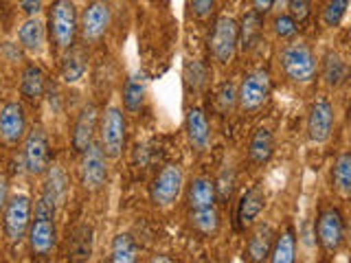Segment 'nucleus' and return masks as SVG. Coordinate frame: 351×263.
I'll use <instances>...</instances> for the list:
<instances>
[{"label":"nucleus","instance_id":"obj_21","mask_svg":"<svg viewBox=\"0 0 351 263\" xmlns=\"http://www.w3.org/2000/svg\"><path fill=\"white\" fill-rule=\"evenodd\" d=\"M44 90H47V77H44V71L36 64H29L25 68V73H22V79H20L22 97L31 103H38L44 97Z\"/></svg>","mask_w":351,"mask_h":263},{"label":"nucleus","instance_id":"obj_25","mask_svg":"<svg viewBox=\"0 0 351 263\" xmlns=\"http://www.w3.org/2000/svg\"><path fill=\"white\" fill-rule=\"evenodd\" d=\"M296 259V235L292 226H285L281 233L274 237V244L270 250L272 263H292Z\"/></svg>","mask_w":351,"mask_h":263},{"label":"nucleus","instance_id":"obj_5","mask_svg":"<svg viewBox=\"0 0 351 263\" xmlns=\"http://www.w3.org/2000/svg\"><path fill=\"white\" fill-rule=\"evenodd\" d=\"M31 197L27 193H16L9 197L3 211V230L9 244H20L27 237L31 226Z\"/></svg>","mask_w":351,"mask_h":263},{"label":"nucleus","instance_id":"obj_29","mask_svg":"<svg viewBox=\"0 0 351 263\" xmlns=\"http://www.w3.org/2000/svg\"><path fill=\"white\" fill-rule=\"evenodd\" d=\"M138 259V246L136 239L130 233H119L112 239V248H110V261L114 263H132Z\"/></svg>","mask_w":351,"mask_h":263},{"label":"nucleus","instance_id":"obj_42","mask_svg":"<svg viewBox=\"0 0 351 263\" xmlns=\"http://www.w3.org/2000/svg\"><path fill=\"white\" fill-rule=\"evenodd\" d=\"M20 5L29 16H38L42 9V0H20Z\"/></svg>","mask_w":351,"mask_h":263},{"label":"nucleus","instance_id":"obj_34","mask_svg":"<svg viewBox=\"0 0 351 263\" xmlns=\"http://www.w3.org/2000/svg\"><path fill=\"white\" fill-rule=\"evenodd\" d=\"M347 9H349V0H327V5L323 9V25L329 29H336L340 22L345 20L347 16Z\"/></svg>","mask_w":351,"mask_h":263},{"label":"nucleus","instance_id":"obj_35","mask_svg":"<svg viewBox=\"0 0 351 263\" xmlns=\"http://www.w3.org/2000/svg\"><path fill=\"white\" fill-rule=\"evenodd\" d=\"M272 29H274V36L277 38L290 40L296 36V31H299V22H296L290 14H281L272 20Z\"/></svg>","mask_w":351,"mask_h":263},{"label":"nucleus","instance_id":"obj_4","mask_svg":"<svg viewBox=\"0 0 351 263\" xmlns=\"http://www.w3.org/2000/svg\"><path fill=\"white\" fill-rule=\"evenodd\" d=\"M237 49H239L237 22L230 16H219L213 25L211 36H208V51H211V58L219 66H226L233 62Z\"/></svg>","mask_w":351,"mask_h":263},{"label":"nucleus","instance_id":"obj_16","mask_svg":"<svg viewBox=\"0 0 351 263\" xmlns=\"http://www.w3.org/2000/svg\"><path fill=\"white\" fill-rule=\"evenodd\" d=\"M263 208H266V193H263L261 186H252V189H248L241 195V200L237 204V228L246 230L250 226H255L259 215L263 213Z\"/></svg>","mask_w":351,"mask_h":263},{"label":"nucleus","instance_id":"obj_41","mask_svg":"<svg viewBox=\"0 0 351 263\" xmlns=\"http://www.w3.org/2000/svg\"><path fill=\"white\" fill-rule=\"evenodd\" d=\"M9 182L5 175H0V211H5V206L9 202Z\"/></svg>","mask_w":351,"mask_h":263},{"label":"nucleus","instance_id":"obj_10","mask_svg":"<svg viewBox=\"0 0 351 263\" xmlns=\"http://www.w3.org/2000/svg\"><path fill=\"white\" fill-rule=\"evenodd\" d=\"M316 239L325 252H336L345 241V219L336 206L323 208L316 217Z\"/></svg>","mask_w":351,"mask_h":263},{"label":"nucleus","instance_id":"obj_28","mask_svg":"<svg viewBox=\"0 0 351 263\" xmlns=\"http://www.w3.org/2000/svg\"><path fill=\"white\" fill-rule=\"evenodd\" d=\"M90 252H93V228L88 224H82L75 228V233L71 237L69 257L73 261H84L90 259Z\"/></svg>","mask_w":351,"mask_h":263},{"label":"nucleus","instance_id":"obj_20","mask_svg":"<svg viewBox=\"0 0 351 263\" xmlns=\"http://www.w3.org/2000/svg\"><path fill=\"white\" fill-rule=\"evenodd\" d=\"M20 47L31 55H40L44 51V25L38 16H29L18 31Z\"/></svg>","mask_w":351,"mask_h":263},{"label":"nucleus","instance_id":"obj_40","mask_svg":"<svg viewBox=\"0 0 351 263\" xmlns=\"http://www.w3.org/2000/svg\"><path fill=\"white\" fill-rule=\"evenodd\" d=\"M274 3H277V0H252V11H257L259 16H266L274 7Z\"/></svg>","mask_w":351,"mask_h":263},{"label":"nucleus","instance_id":"obj_11","mask_svg":"<svg viewBox=\"0 0 351 263\" xmlns=\"http://www.w3.org/2000/svg\"><path fill=\"white\" fill-rule=\"evenodd\" d=\"M334 105L327 101V99H316L310 105V112H307V138H310L314 145H323L329 138H332L334 132Z\"/></svg>","mask_w":351,"mask_h":263},{"label":"nucleus","instance_id":"obj_9","mask_svg":"<svg viewBox=\"0 0 351 263\" xmlns=\"http://www.w3.org/2000/svg\"><path fill=\"white\" fill-rule=\"evenodd\" d=\"M22 158H25V167L31 175H42L49 171V136L42 125H36L25 136V149H22Z\"/></svg>","mask_w":351,"mask_h":263},{"label":"nucleus","instance_id":"obj_43","mask_svg":"<svg viewBox=\"0 0 351 263\" xmlns=\"http://www.w3.org/2000/svg\"><path fill=\"white\" fill-rule=\"evenodd\" d=\"M152 261H171V259H167V257H154Z\"/></svg>","mask_w":351,"mask_h":263},{"label":"nucleus","instance_id":"obj_14","mask_svg":"<svg viewBox=\"0 0 351 263\" xmlns=\"http://www.w3.org/2000/svg\"><path fill=\"white\" fill-rule=\"evenodd\" d=\"M110 27V7L106 0H90L80 18V33L86 42H99Z\"/></svg>","mask_w":351,"mask_h":263},{"label":"nucleus","instance_id":"obj_17","mask_svg":"<svg viewBox=\"0 0 351 263\" xmlns=\"http://www.w3.org/2000/svg\"><path fill=\"white\" fill-rule=\"evenodd\" d=\"M95 132H97V108L90 103L82 110L80 116H77V121H75L73 149L77 153H84L95 142Z\"/></svg>","mask_w":351,"mask_h":263},{"label":"nucleus","instance_id":"obj_39","mask_svg":"<svg viewBox=\"0 0 351 263\" xmlns=\"http://www.w3.org/2000/svg\"><path fill=\"white\" fill-rule=\"evenodd\" d=\"M215 0H191V11L197 20H206L213 14Z\"/></svg>","mask_w":351,"mask_h":263},{"label":"nucleus","instance_id":"obj_36","mask_svg":"<svg viewBox=\"0 0 351 263\" xmlns=\"http://www.w3.org/2000/svg\"><path fill=\"white\" fill-rule=\"evenodd\" d=\"M215 101H217L219 112H228V110H233V105L237 103V90H235V86L230 84V82L219 86Z\"/></svg>","mask_w":351,"mask_h":263},{"label":"nucleus","instance_id":"obj_26","mask_svg":"<svg viewBox=\"0 0 351 263\" xmlns=\"http://www.w3.org/2000/svg\"><path fill=\"white\" fill-rule=\"evenodd\" d=\"M239 47L244 51H252L259 44L261 31H263V20L257 11H248L239 22Z\"/></svg>","mask_w":351,"mask_h":263},{"label":"nucleus","instance_id":"obj_30","mask_svg":"<svg viewBox=\"0 0 351 263\" xmlns=\"http://www.w3.org/2000/svg\"><path fill=\"white\" fill-rule=\"evenodd\" d=\"M332 180H334V189L340 195L351 197V151L340 153L336 158L332 169Z\"/></svg>","mask_w":351,"mask_h":263},{"label":"nucleus","instance_id":"obj_33","mask_svg":"<svg viewBox=\"0 0 351 263\" xmlns=\"http://www.w3.org/2000/svg\"><path fill=\"white\" fill-rule=\"evenodd\" d=\"M84 73H86V62L80 53H71L62 60V79L64 82H69V84L80 82Z\"/></svg>","mask_w":351,"mask_h":263},{"label":"nucleus","instance_id":"obj_31","mask_svg":"<svg viewBox=\"0 0 351 263\" xmlns=\"http://www.w3.org/2000/svg\"><path fill=\"white\" fill-rule=\"evenodd\" d=\"M208 84V73H206V66L197 60H189L184 64V88L186 92H193V95H200Z\"/></svg>","mask_w":351,"mask_h":263},{"label":"nucleus","instance_id":"obj_6","mask_svg":"<svg viewBox=\"0 0 351 263\" xmlns=\"http://www.w3.org/2000/svg\"><path fill=\"white\" fill-rule=\"evenodd\" d=\"M270 92H272V82H270L268 71H263V68L250 71L244 75V79L239 84L237 103L244 112H255V110H259L268 101Z\"/></svg>","mask_w":351,"mask_h":263},{"label":"nucleus","instance_id":"obj_7","mask_svg":"<svg viewBox=\"0 0 351 263\" xmlns=\"http://www.w3.org/2000/svg\"><path fill=\"white\" fill-rule=\"evenodd\" d=\"M99 142L108 158H119L125 145V116L119 105H108L101 116Z\"/></svg>","mask_w":351,"mask_h":263},{"label":"nucleus","instance_id":"obj_24","mask_svg":"<svg viewBox=\"0 0 351 263\" xmlns=\"http://www.w3.org/2000/svg\"><path fill=\"white\" fill-rule=\"evenodd\" d=\"M321 75L329 88H340L347 82V64L343 55L336 51H327L323 64H321Z\"/></svg>","mask_w":351,"mask_h":263},{"label":"nucleus","instance_id":"obj_22","mask_svg":"<svg viewBox=\"0 0 351 263\" xmlns=\"http://www.w3.org/2000/svg\"><path fill=\"white\" fill-rule=\"evenodd\" d=\"M274 153V136L268 127L255 129L248 142V158L255 164H266Z\"/></svg>","mask_w":351,"mask_h":263},{"label":"nucleus","instance_id":"obj_23","mask_svg":"<svg viewBox=\"0 0 351 263\" xmlns=\"http://www.w3.org/2000/svg\"><path fill=\"white\" fill-rule=\"evenodd\" d=\"M145 95H147V79L143 73H134L125 79L123 86V105L128 112H138L145 103Z\"/></svg>","mask_w":351,"mask_h":263},{"label":"nucleus","instance_id":"obj_32","mask_svg":"<svg viewBox=\"0 0 351 263\" xmlns=\"http://www.w3.org/2000/svg\"><path fill=\"white\" fill-rule=\"evenodd\" d=\"M66 191H69V184H66V173L60 167H55V164H53V169H49V178H47V186H44V195L51 197V200L60 206L66 200Z\"/></svg>","mask_w":351,"mask_h":263},{"label":"nucleus","instance_id":"obj_8","mask_svg":"<svg viewBox=\"0 0 351 263\" xmlns=\"http://www.w3.org/2000/svg\"><path fill=\"white\" fill-rule=\"evenodd\" d=\"M182 189H184V173L180 169V164H165L152 182L149 197L156 206L167 208L178 200Z\"/></svg>","mask_w":351,"mask_h":263},{"label":"nucleus","instance_id":"obj_13","mask_svg":"<svg viewBox=\"0 0 351 263\" xmlns=\"http://www.w3.org/2000/svg\"><path fill=\"white\" fill-rule=\"evenodd\" d=\"M27 136V116L25 108L18 101H9L0 108V140L9 147L20 145Z\"/></svg>","mask_w":351,"mask_h":263},{"label":"nucleus","instance_id":"obj_37","mask_svg":"<svg viewBox=\"0 0 351 263\" xmlns=\"http://www.w3.org/2000/svg\"><path fill=\"white\" fill-rule=\"evenodd\" d=\"M233 189H235V175H233V171H230V169H226V171H222L219 180L215 182L217 200L228 202L230 197H233Z\"/></svg>","mask_w":351,"mask_h":263},{"label":"nucleus","instance_id":"obj_38","mask_svg":"<svg viewBox=\"0 0 351 263\" xmlns=\"http://www.w3.org/2000/svg\"><path fill=\"white\" fill-rule=\"evenodd\" d=\"M288 11L296 22H305L312 14V3L310 0H288Z\"/></svg>","mask_w":351,"mask_h":263},{"label":"nucleus","instance_id":"obj_44","mask_svg":"<svg viewBox=\"0 0 351 263\" xmlns=\"http://www.w3.org/2000/svg\"><path fill=\"white\" fill-rule=\"evenodd\" d=\"M86 3H90V0H86Z\"/></svg>","mask_w":351,"mask_h":263},{"label":"nucleus","instance_id":"obj_3","mask_svg":"<svg viewBox=\"0 0 351 263\" xmlns=\"http://www.w3.org/2000/svg\"><path fill=\"white\" fill-rule=\"evenodd\" d=\"M51 38L58 44V49H73V44L80 33V16L73 0H55L49 14Z\"/></svg>","mask_w":351,"mask_h":263},{"label":"nucleus","instance_id":"obj_15","mask_svg":"<svg viewBox=\"0 0 351 263\" xmlns=\"http://www.w3.org/2000/svg\"><path fill=\"white\" fill-rule=\"evenodd\" d=\"M184 129H186V138H189V145L197 153H204L208 145H211V125H208V118L202 108L186 110Z\"/></svg>","mask_w":351,"mask_h":263},{"label":"nucleus","instance_id":"obj_18","mask_svg":"<svg viewBox=\"0 0 351 263\" xmlns=\"http://www.w3.org/2000/svg\"><path fill=\"white\" fill-rule=\"evenodd\" d=\"M274 228L270 224H257L252 228V233L248 237V244H246V259L252 263H259V261H266L270 259V250L274 244Z\"/></svg>","mask_w":351,"mask_h":263},{"label":"nucleus","instance_id":"obj_12","mask_svg":"<svg viewBox=\"0 0 351 263\" xmlns=\"http://www.w3.org/2000/svg\"><path fill=\"white\" fill-rule=\"evenodd\" d=\"M106 151L101 142H93L82 156V184L88 191H99L108 180Z\"/></svg>","mask_w":351,"mask_h":263},{"label":"nucleus","instance_id":"obj_1","mask_svg":"<svg viewBox=\"0 0 351 263\" xmlns=\"http://www.w3.org/2000/svg\"><path fill=\"white\" fill-rule=\"evenodd\" d=\"M55 211H58V204L42 193V197L36 204V217L31 219V226H29V233H27L31 252L36 257H49L55 248V241H58V230H55Z\"/></svg>","mask_w":351,"mask_h":263},{"label":"nucleus","instance_id":"obj_19","mask_svg":"<svg viewBox=\"0 0 351 263\" xmlns=\"http://www.w3.org/2000/svg\"><path fill=\"white\" fill-rule=\"evenodd\" d=\"M215 202H217L215 182L211 178H206V175H197V178H193L189 186H186V206H189V211L211 206Z\"/></svg>","mask_w":351,"mask_h":263},{"label":"nucleus","instance_id":"obj_27","mask_svg":"<svg viewBox=\"0 0 351 263\" xmlns=\"http://www.w3.org/2000/svg\"><path fill=\"white\" fill-rule=\"evenodd\" d=\"M189 222H191V228L195 230V233H200L204 237L215 235L217 228H219V213H217L215 204L189 211Z\"/></svg>","mask_w":351,"mask_h":263},{"label":"nucleus","instance_id":"obj_2","mask_svg":"<svg viewBox=\"0 0 351 263\" xmlns=\"http://www.w3.org/2000/svg\"><path fill=\"white\" fill-rule=\"evenodd\" d=\"M281 68L290 82L310 84L318 73V62L305 42H292L281 53Z\"/></svg>","mask_w":351,"mask_h":263}]
</instances>
